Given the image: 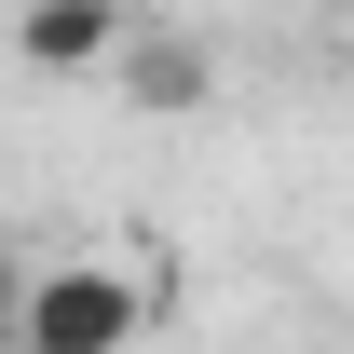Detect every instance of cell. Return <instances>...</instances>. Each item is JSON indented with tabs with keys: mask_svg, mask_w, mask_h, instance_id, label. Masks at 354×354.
<instances>
[{
	"mask_svg": "<svg viewBox=\"0 0 354 354\" xmlns=\"http://www.w3.org/2000/svg\"><path fill=\"white\" fill-rule=\"evenodd\" d=\"M164 313V272L109 259V245H68V259L28 272V313H14V354H136Z\"/></svg>",
	"mask_w": 354,
	"mask_h": 354,
	"instance_id": "6da1fadb",
	"label": "cell"
},
{
	"mask_svg": "<svg viewBox=\"0 0 354 354\" xmlns=\"http://www.w3.org/2000/svg\"><path fill=\"white\" fill-rule=\"evenodd\" d=\"M109 95H123V109H150V123H177V109H205V95H218V55H205V41H164V28H136V41L109 55Z\"/></svg>",
	"mask_w": 354,
	"mask_h": 354,
	"instance_id": "3957f363",
	"label": "cell"
},
{
	"mask_svg": "<svg viewBox=\"0 0 354 354\" xmlns=\"http://www.w3.org/2000/svg\"><path fill=\"white\" fill-rule=\"evenodd\" d=\"M28 272H41V259H28V245H14V218H0V354H14V313H28Z\"/></svg>",
	"mask_w": 354,
	"mask_h": 354,
	"instance_id": "277c9868",
	"label": "cell"
},
{
	"mask_svg": "<svg viewBox=\"0 0 354 354\" xmlns=\"http://www.w3.org/2000/svg\"><path fill=\"white\" fill-rule=\"evenodd\" d=\"M150 28V0H14V68L41 82H109V55Z\"/></svg>",
	"mask_w": 354,
	"mask_h": 354,
	"instance_id": "7a4b0ae2",
	"label": "cell"
}]
</instances>
